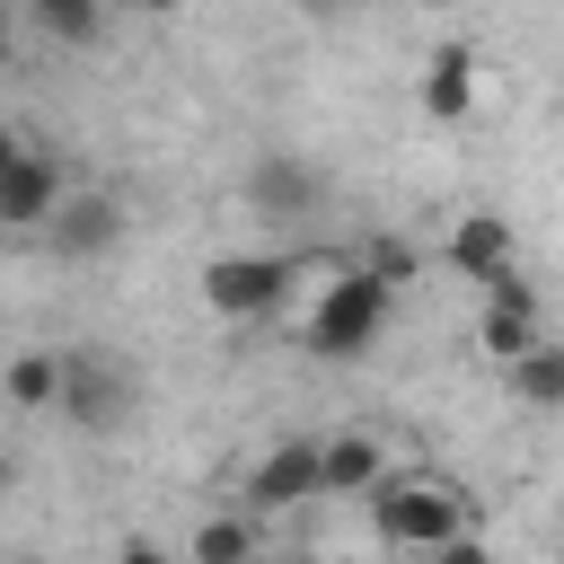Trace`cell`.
<instances>
[{"label": "cell", "mask_w": 564, "mask_h": 564, "mask_svg": "<svg viewBox=\"0 0 564 564\" xmlns=\"http://www.w3.org/2000/svg\"><path fill=\"white\" fill-rule=\"evenodd\" d=\"M370 520H379L388 546H405V555H441V546L467 538V494H458L449 476H432V467H397V476L370 494Z\"/></svg>", "instance_id": "cell-1"}, {"label": "cell", "mask_w": 564, "mask_h": 564, "mask_svg": "<svg viewBox=\"0 0 564 564\" xmlns=\"http://www.w3.org/2000/svg\"><path fill=\"white\" fill-rule=\"evenodd\" d=\"M379 326H388V282L361 273V256H352V264L326 282V300L300 308V352H317V361H361V352L379 344Z\"/></svg>", "instance_id": "cell-2"}, {"label": "cell", "mask_w": 564, "mask_h": 564, "mask_svg": "<svg viewBox=\"0 0 564 564\" xmlns=\"http://www.w3.org/2000/svg\"><path fill=\"white\" fill-rule=\"evenodd\" d=\"M291 291H300V256H273V247L203 264V308L212 317H273Z\"/></svg>", "instance_id": "cell-3"}, {"label": "cell", "mask_w": 564, "mask_h": 564, "mask_svg": "<svg viewBox=\"0 0 564 564\" xmlns=\"http://www.w3.org/2000/svg\"><path fill=\"white\" fill-rule=\"evenodd\" d=\"M123 405H132V379L115 370V352L106 344H70L62 352V423H79V432H115L123 423Z\"/></svg>", "instance_id": "cell-4"}, {"label": "cell", "mask_w": 564, "mask_h": 564, "mask_svg": "<svg viewBox=\"0 0 564 564\" xmlns=\"http://www.w3.org/2000/svg\"><path fill=\"white\" fill-rule=\"evenodd\" d=\"M62 203H70V176H62L35 141H9V150H0V220H9V229H53Z\"/></svg>", "instance_id": "cell-5"}, {"label": "cell", "mask_w": 564, "mask_h": 564, "mask_svg": "<svg viewBox=\"0 0 564 564\" xmlns=\"http://www.w3.org/2000/svg\"><path fill=\"white\" fill-rule=\"evenodd\" d=\"M326 494V441H273L264 458H256V476H247V511L256 520H273V511H300V502H317Z\"/></svg>", "instance_id": "cell-6"}, {"label": "cell", "mask_w": 564, "mask_h": 564, "mask_svg": "<svg viewBox=\"0 0 564 564\" xmlns=\"http://www.w3.org/2000/svg\"><path fill=\"white\" fill-rule=\"evenodd\" d=\"M441 256H449L467 282H485V291H494L502 273H520V238H511V220H502V212H485V203L449 220V247H441Z\"/></svg>", "instance_id": "cell-7"}, {"label": "cell", "mask_w": 564, "mask_h": 564, "mask_svg": "<svg viewBox=\"0 0 564 564\" xmlns=\"http://www.w3.org/2000/svg\"><path fill=\"white\" fill-rule=\"evenodd\" d=\"M115 247H123V203H115V194H70L62 220H53V256L97 264V256H115Z\"/></svg>", "instance_id": "cell-8"}, {"label": "cell", "mask_w": 564, "mask_h": 564, "mask_svg": "<svg viewBox=\"0 0 564 564\" xmlns=\"http://www.w3.org/2000/svg\"><path fill=\"white\" fill-rule=\"evenodd\" d=\"M414 97H423V115H432V123H467V115H476V53H467V44L423 53Z\"/></svg>", "instance_id": "cell-9"}, {"label": "cell", "mask_w": 564, "mask_h": 564, "mask_svg": "<svg viewBox=\"0 0 564 564\" xmlns=\"http://www.w3.org/2000/svg\"><path fill=\"white\" fill-rule=\"evenodd\" d=\"M317 194H326V185H317V167H308V159H291V150L247 167V203H256V212H273V220H291V212H317Z\"/></svg>", "instance_id": "cell-10"}, {"label": "cell", "mask_w": 564, "mask_h": 564, "mask_svg": "<svg viewBox=\"0 0 564 564\" xmlns=\"http://www.w3.org/2000/svg\"><path fill=\"white\" fill-rule=\"evenodd\" d=\"M379 485H388L379 441H370V432H335V441H326V494H361V502H370Z\"/></svg>", "instance_id": "cell-11"}, {"label": "cell", "mask_w": 564, "mask_h": 564, "mask_svg": "<svg viewBox=\"0 0 564 564\" xmlns=\"http://www.w3.org/2000/svg\"><path fill=\"white\" fill-rule=\"evenodd\" d=\"M476 344H485V361H502V370H520L546 335H538V308H494L485 300V317H476Z\"/></svg>", "instance_id": "cell-12"}, {"label": "cell", "mask_w": 564, "mask_h": 564, "mask_svg": "<svg viewBox=\"0 0 564 564\" xmlns=\"http://www.w3.org/2000/svg\"><path fill=\"white\" fill-rule=\"evenodd\" d=\"M185 564H256V511H212L194 529Z\"/></svg>", "instance_id": "cell-13"}, {"label": "cell", "mask_w": 564, "mask_h": 564, "mask_svg": "<svg viewBox=\"0 0 564 564\" xmlns=\"http://www.w3.org/2000/svg\"><path fill=\"white\" fill-rule=\"evenodd\" d=\"M9 405H18V414L62 405V352H18V361H9Z\"/></svg>", "instance_id": "cell-14"}, {"label": "cell", "mask_w": 564, "mask_h": 564, "mask_svg": "<svg viewBox=\"0 0 564 564\" xmlns=\"http://www.w3.org/2000/svg\"><path fill=\"white\" fill-rule=\"evenodd\" d=\"M511 397L538 405V414H555V405H564V344H538V352L511 370Z\"/></svg>", "instance_id": "cell-15"}, {"label": "cell", "mask_w": 564, "mask_h": 564, "mask_svg": "<svg viewBox=\"0 0 564 564\" xmlns=\"http://www.w3.org/2000/svg\"><path fill=\"white\" fill-rule=\"evenodd\" d=\"M26 18H35L53 44H97V35H106V9H97V0H35Z\"/></svg>", "instance_id": "cell-16"}, {"label": "cell", "mask_w": 564, "mask_h": 564, "mask_svg": "<svg viewBox=\"0 0 564 564\" xmlns=\"http://www.w3.org/2000/svg\"><path fill=\"white\" fill-rule=\"evenodd\" d=\"M361 273H379V282L397 291V282H414V247H405V238H370V256H361Z\"/></svg>", "instance_id": "cell-17"}, {"label": "cell", "mask_w": 564, "mask_h": 564, "mask_svg": "<svg viewBox=\"0 0 564 564\" xmlns=\"http://www.w3.org/2000/svg\"><path fill=\"white\" fill-rule=\"evenodd\" d=\"M485 300H494V308H538V291H529V273H502V282H494Z\"/></svg>", "instance_id": "cell-18"}, {"label": "cell", "mask_w": 564, "mask_h": 564, "mask_svg": "<svg viewBox=\"0 0 564 564\" xmlns=\"http://www.w3.org/2000/svg\"><path fill=\"white\" fill-rule=\"evenodd\" d=\"M115 564H176V555H167L159 538H123V546H115Z\"/></svg>", "instance_id": "cell-19"}, {"label": "cell", "mask_w": 564, "mask_h": 564, "mask_svg": "<svg viewBox=\"0 0 564 564\" xmlns=\"http://www.w3.org/2000/svg\"><path fill=\"white\" fill-rule=\"evenodd\" d=\"M423 564H494V546H476V538H458V546H441V555H423Z\"/></svg>", "instance_id": "cell-20"}, {"label": "cell", "mask_w": 564, "mask_h": 564, "mask_svg": "<svg viewBox=\"0 0 564 564\" xmlns=\"http://www.w3.org/2000/svg\"><path fill=\"white\" fill-rule=\"evenodd\" d=\"M555 564H564V546H555Z\"/></svg>", "instance_id": "cell-21"}]
</instances>
